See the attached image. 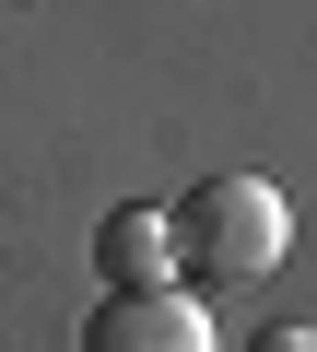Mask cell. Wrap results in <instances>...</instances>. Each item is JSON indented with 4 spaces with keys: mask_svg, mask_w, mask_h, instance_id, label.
<instances>
[{
    "mask_svg": "<svg viewBox=\"0 0 317 352\" xmlns=\"http://www.w3.org/2000/svg\"><path fill=\"white\" fill-rule=\"evenodd\" d=\"M83 352H223V340H212L200 294L165 282V294H106V305L83 317Z\"/></svg>",
    "mask_w": 317,
    "mask_h": 352,
    "instance_id": "2",
    "label": "cell"
},
{
    "mask_svg": "<svg viewBox=\"0 0 317 352\" xmlns=\"http://www.w3.org/2000/svg\"><path fill=\"white\" fill-rule=\"evenodd\" d=\"M305 329H317V317H305Z\"/></svg>",
    "mask_w": 317,
    "mask_h": 352,
    "instance_id": "5",
    "label": "cell"
},
{
    "mask_svg": "<svg viewBox=\"0 0 317 352\" xmlns=\"http://www.w3.org/2000/svg\"><path fill=\"white\" fill-rule=\"evenodd\" d=\"M247 352H317V329H259Z\"/></svg>",
    "mask_w": 317,
    "mask_h": 352,
    "instance_id": "4",
    "label": "cell"
},
{
    "mask_svg": "<svg viewBox=\"0 0 317 352\" xmlns=\"http://www.w3.org/2000/svg\"><path fill=\"white\" fill-rule=\"evenodd\" d=\"M94 282H106V294H165V282H177V223L141 212V200H118V212L94 223Z\"/></svg>",
    "mask_w": 317,
    "mask_h": 352,
    "instance_id": "3",
    "label": "cell"
},
{
    "mask_svg": "<svg viewBox=\"0 0 317 352\" xmlns=\"http://www.w3.org/2000/svg\"><path fill=\"white\" fill-rule=\"evenodd\" d=\"M165 223H177V270H223V282H259L294 247V212H282V188L259 164H212Z\"/></svg>",
    "mask_w": 317,
    "mask_h": 352,
    "instance_id": "1",
    "label": "cell"
}]
</instances>
